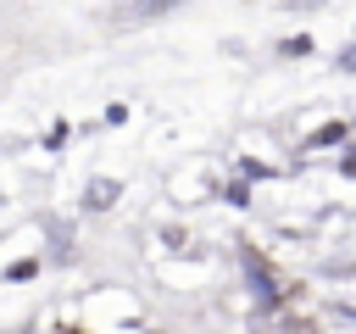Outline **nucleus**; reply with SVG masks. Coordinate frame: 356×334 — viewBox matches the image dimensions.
<instances>
[{
    "label": "nucleus",
    "mask_w": 356,
    "mask_h": 334,
    "mask_svg": "<svg viewBox=\"0 0 356 334\" xmlns=\"http://www.w3.org/2000/svg\"><path fill=\"white\" fill-rule=\"evenodd\" d=\"M33 273H39V262H33V256H28V262H17V267H11V278H17V284H22V278H33Z\"/></svg>",
    "instance_id": "f257e3e1"
}]
</instances>
